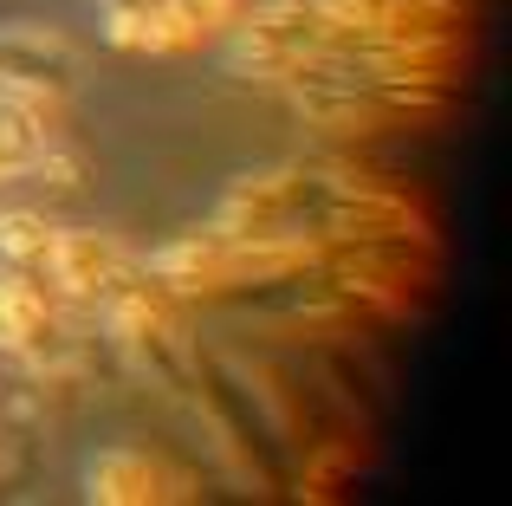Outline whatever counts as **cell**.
<instances>
[{"label": "cell", "instance_id": "1", "mask_svg": "<svg viewBox=\"0 0 512 506\" xmlns=\"http://www.w3.org/2000/svg\"><path fill=\"white\" fill-rule=\"evenodd\" d=\"M325 39V13L299 7V0H279V7H260L240 20V59L253 72H305V59L318 52Z\"/></svg>", "mask_w": 512, "mask_h": 506}, {"label": "cell", "instance_id": "2", "mask_svg": "<svg viewBox=\"0 0 512 506\" xmlns=\"http://www.w3.org/2000/svg\"><path fill=\"white\" fill-rule=\"evenodd\" d=\"M46 266L52 279H59L65 292H117L124 286V247L111 241V234H59L52 228V247H46Z\"/></svg>", "mask_w": 512, "mask_h": 506}, {"label": "cell", "instance_id": "3", "mask_svg": "<svg viewBox=\"0 0 512 506\" xmlns=\"http://www.w3.org/2000/svg\"><path fill=\"white\" fill-rule=\"evenodd\" d=\"M85 481H91V500H111V506H143V500L175 494L169 474L156 468L150 455H130V448H111V455H98Z\"/></svg>", "mask_w": 512, "mask_h": 506}, {"label": "cell", "instance_id": "4", "mask_svg": "<svg viewBox=\"0 0 512 506\" xmlns=\"http://www.w3.org/2000/svg\"><path fill=\"white\" fill-rule=\"evenodd\" d=\"M46 150H52V130L39 124V104L0 91V182L39 169V163H46Z\"/></svg>", "mask_w": 512, "mask_h": 506}, {"label": "cell", "instance_id": "5", "mask_svg": "<svg viewBox=\"0 0 512 506\" xmlns=\"http://www.w3.org/2000/svg\"><path fill=\"white\" fill-rule=\"evenodd\" d=\"M46 331V286L26 279V266L0 273V344H33Z\"/></svg>", "mask_w": 512, "mask_h": 506}, {"label": "cell", "instance_id": "6", "mask_svg": "<svg viewBox=\"0 0 512 506\" xmlns=\"http://www.w3.org/2000/svg\"><path fill=\"white\" fill-rule=\"evenodd\" d=\"M46 247H52V221H46V215H26V208L0 215V253H7L13 266L46 260Z\"/></svg>", "mask_w": 512, "mask_h": 506}]
</instances>
